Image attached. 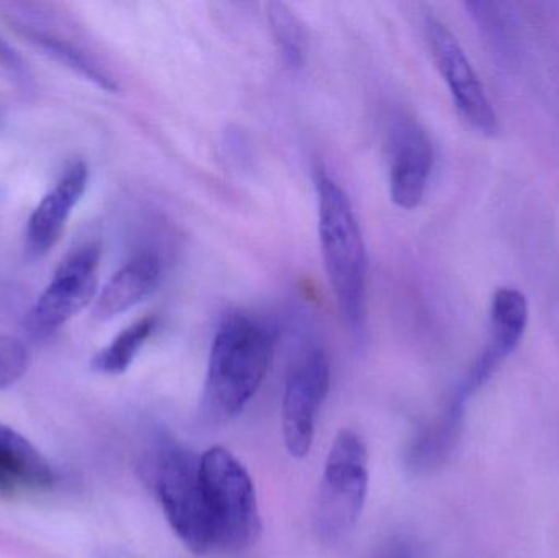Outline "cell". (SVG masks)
<instances>
[{
  "mask_svg": "<svg viewBox=\"0 0 559 558\" xmlns=\"http://www.w3.org/2000/svg\"><path fill=\"white\" fill-rule=\"evenodd\" d=\"M322 261L338 310L357 337L367 330L368 258L360 223L337 180L316 173Z\"/></svg>",
  "mask_w": 559,
  "mask_h": 558,
  "instance_id": "6da1fadb",
  "label": "cell"
},
{
  "mask_svg": "<svg viewBox=\"0 0 559 558\" xmlns=\"http://www.w3.org/2000/svg\"><path fill=\"white\" fill-rule=\"evenodd\" d=\"M274 353L271 331L248 314L226 317L210 351L203 412L215 422H229L245 412L264 382Z\"/></svg>",
  "mask_w": 559,
  "mask_h": 558,
  "instance_id": "7a4b0ae2",
  "label": "cell"
},
{
  "mask_svg": "<svg viewBox=\"0 0 559 558\" xmlns=\"http://www.w3.org/2000/svg\"><path fill=\"white\" fill-rule=\"evenodd\" d=\"M146 468L151 488L183 546L199 556L215 549L200 478V455L173 438H160L150 452Z\"/></svg>",
  "mask_w": 559,
  "mask_h": 558,
  "instance_id": "3957f363",
  "label": "cell"
},
{
  "mask_svg": "<svg viewBox=\"0 0 559 558\" xmlns=\"http://www.w3.org/2000/svg\"><path fill=\"white\" fill-rule=\"evenodd\" d=\"M200 478L213 547L236 554L254 546L262 521L254 484L245 465L228 449L213 446L200 455Z\"/></svg>",
  "mask_w": 559,
  "mask_h": 558,
  "instance_id": "277c9868",
  "label": "cell"
},
{
  "mask_svg": "<svg viewBox=\"0 0 559 558\" xmlns=\"http://www.w3.org/2000/svg\"><path fill=\"white\" fill-rule=\"evenodd\" d=\"M367 495V446L357 432L342 429L329 449L319 485L316 523L324 543H338L354 531Z\"/></svg>",
  "mask_w": 559,
  "mask_h": 558,
  "instance_id": "5b68a950",
  "label": "cell"
},
{
  "mask_svg": "<svg viewBox=\"0 0 559 558\" xmlns=\"http://www.w3.org/2000/svg\"><path fill=\"white\" fill-rule=\"evenodd\" d=\"M331 387V364L321 347L306 351L286 377L282 431L292 458L305 459L314 442L316 422Z\"/></svg>",
  "mask_w": 559,
  "mask_h": 558,
  "instance_id": "8992f818",
  "label": "cell"
},
{
  "mask_svg": "<svg viewBox=\"0 0 559 558\" xmlns=\"http://www.w3.org/2000/svg\"><path fill=\"white\" fill-rule=\"evenodd\" d=\"M100 256L98 245H85L61 262L29 313V327L36 334L58 330L94 300Z\"/></svg>",
  "mask_w": 559,
  "mask_h": 558,
  "instance_id": "52a82bcc",
  "label": "cell"
},
{
  "mask_svg": "<svg viewBox=\"0 0 559 558\" xmlns=\"http://www.w3.org/2000/svg\"><path fill=\"white\" fill-rule=\"evenodd\" d=\"M386 156L391 200L400 209H416L426 195L436 161L429 133L411 115H394L388 127Z\"/></svg>",
  "mask_w": 559,
  "mask_h": 558,
  "instance_id": "ba28073f",
  "label": "cell"
},
{
  "mask_svg": "<svg viewBox=\"0 0 559 558\" xmlns=\"http://www.w3.org/2000/svg\"><path fill=\"white\" fill-rule=\"evenodd\" d=\"M426 35L433 61L462 117L481 133H498V115L459 39L437 16H427Z\"/></svg>",
  "mask_w": 559,
  "mask_h": 558,
  "instance_id": "9c48e42d",
  "label": "cell"
},
{
  "mask_svg": "<svg viewBox=\"0 0 559 558\" xmlns=\"http://www.w3.org/2000/svg\"><path fill=\"white\" fill-rule=\"evenodd\" d=\"M528 323L527 298L518 288H499L492 298L489 340L466 377L459 400H465L492 376L499 364L519 346Z\"/></svg>",
  "mask_w": 559,
  "mask_h": 558,
  "instance_id": "30bf717a",
  "label": "cell"
},
{
  "mask_svg": "<svg viewBox=\"0 0 559 558\" xmlns=\"http://www.w3.org/2000/svg\"><path fill=\"white\" fill-rule=\"evenodd\" d=\"M87 182L88 167L84 161H74L66 167L56 186L29 216L26 248L32 254L45 256L58 245L72 210L87 189Z\"/></svg>",
  "mask_w": 559,
  "mask_h": 558,
  "instance_id": "8fae6325",
  "label": "cell"
},
{
  "mask_svg": "<svg viewBox=\"0 0 559 558\" xmlns=\"http://www.w3.org/2000/svg\"><path fill=\"white\" fill-rule=\"evenodd\" d=\"M163 277L159 256L144 251L127 262L95 300L94 314L98 320H114L150 297Z\"/></svg>",
  "mask_w": 559,
  "mask_h": 558,
  "instance_id": "7c38bea8",
  "label": "cell"
},
{
  "mask_svg": "<svg viewBox=\"0 0 559 558\" xmlns=\"http://www.w3.org/2000/svg\"><path fill=\"white\" fill-rule=\"evenodd\" d=\"M51 464L9 426L0 425V490H48L55 485Z\"/></svg>",
  "mask_w": 559,
  "mask_h": 558,
  "instance_id": "4fadbf2b",
  "label": "cell"
},
{
  "mask_svg": "<svg viewBox=\"0 0 559 558\" xmlns=\"http://www.w3.org/2000/svg\"><path fill=\"white\" fill-rule=\"evenodd\" d=\"M157 323L159 320L156 317H144L134 321L94 357L92 367L105 376H120L127 372L144 344L157 330Z\"/></svg>",
  "mask_w": 559,
  "mask_h": 558,
  "instance_id": "5bb4252c",
  "label": "cell"
},
{
  "mask_svg": "<svg viewBox=\"0 0 559 558\" xmlns=\"http://www.w3.org/2000/svg\"><path fill=\"white\" fill-rule=\"evenodd\" d=\"M28 36L36 46H39V48L43 49V51L48 52V55L52 56L56 61L64 64L66 68L72 69L75 74L82 75V78L87 79V81L94 82L97 87L104 88V91H118V85L117 82H115V79L111 78L104 68H100L94 59L88 58L85 52L75 48L71 43L41 32H29Z\"/></svg>",
  "mask_w": 559,
  "mask_h": 558,
  "instance_id": "9a60e30c",
  "label": "cell"
},
{
  "mask_svg": "<svg viewBox=\"0 0 559 558\" xmlns=\"http://www.w3.org/2000/svg\"><path fill=\"white\" fill-rule=\"evenodd\" d=\"M267 15L283 64L292 71H298L305 66L308 49L301 20L289 10V7L278 2L269 5Z\"/></svg>",
  "mask_w": 559,
  "mask_h": 558,
  "instance_id": "2e32d148",
  "label": "cell"
},
{
  "mask_svg": "<svg viewBox=\"0 0 559 558\" xmlns=\"http://www.w3.org/2000/svg\"><path fill=\"white\" fill-rule=\"evenodd\" d=\"M28 351L19 340L0 336V390L22 379L28 369Z\"/></svg>",
  "mask_w": 559,
  "mask_h": 558,
  "instance_id": "e0dca14e",
  "label": "cell"
},
{
  "mask_svg": "<svg viewBox=\"0 0 559 558\" xmlns=\"http://www.w3.org/2000/svg\"><path fill=\"white\" fill-rule=\"evenodd\" d=\"M0 66L12 72H20L23 69V61L19 52L0 36Z\"/></svg>",
  "mask_w": 559,
  "mask_h": 558,
  "instance_id": "ac0fdd59",
  "label": "cell"
},
{
  "mask_svg": "<svg viewBox=\"0 0 559 558\" xmlns=\"http://www.w3.org/2000/svg\"><path fill=\"white\" fill-rule=\"evenodd\" d=\"M371 558H414V550L409 544L397 541V543L388 544Z\"/></svg>",
  "mask_w": 559,
  "mask_h": 558,
  "instance_id": "d6986e66",
  "label": "cell"
}]
</instances>
